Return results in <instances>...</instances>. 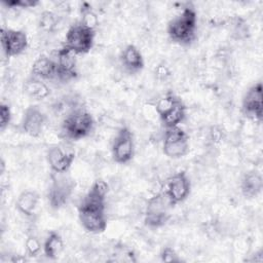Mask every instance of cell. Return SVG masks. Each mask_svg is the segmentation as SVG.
Wrapping results in <instances>:
<instances>
[{"instance_id":"17","label":"cell","mask_w":263,"mask_h":263,"mask_svg":"<svg viewBox=\"0 0 263 263\" xmlns=\"http://www.w3.org/2000/svg\"><path fill=\"white\" fill-rule=\"evenodd\" d=\"M263 188V179L257 171H251L243 175L240 182V191L246 198H254L260 194Z\"/></svg>"},{"instance_id":"13","label":"cell","mask_w":263,"mask_h":263,"mask_svg":"<svg viewBox=\"0 0 263 263\" xmlns=\"http://www.w3.org/2000/svg\"><path fill=\"white\" fill-rule=\"evenodd\" d=\"M46 124V115L43 111L36 105H31L27 107L24 112L21 126L23 132L27 135L37 138L43 132Z\"/></svg>"},{"instance_id":"15","label":"cell","mask_w":263,"mask_h":263,"mask_svg":"<svg viewBox=\"0 0 263 263\" xmlns=\"http://www.w3.org/2000/svg\"><path fill=\"white\" fill-rule=\"evenodd\" d=\"M122 67L128 73L135 74L144 68V59L140 49L134 44H127L120 54Z\"/></svg>"},{"instance_id":"12","label":"cell","mask_w":263,"mask_h":263,"mask_svg":"<svg viewBox=\"0 0 263 263\" xmlns=\"http://www.w3.org/2000/svg\"><path fill=\"white\" fill-rule=\"evenodd\" d=\"M54 60L57 63L55 80L61 82H70L77 77L78 72L74 53L63 46L58 51Z\"/></svg>"},{"instance_id":"6","label":"cell","mask_w":263,"mask_h":263,"mask_svg":"<svg viewBox=\"0 0 263 263\" xmlns=\"http://www.w3.org/2000/svg\"><path fill=\"white\" fill-rule=\"evenodd\" d=\"M172 206L173 205L164 192L157 193L156 195L150 197L145 210V225L153 229L163 227L171 218L170 209Z\"/></svg>"},{"instance_id":"3","label":"cell","mask_w":263,"mask_h":263,"mask_svg":"<svg viewBox=\"0 0 263 263\" xmlns=\"http://www.w3.org/2000/svg\"><path fill=\"white\" fill-rule=\"evenodd\" d=\"M95 36V29L79 21L67 30L64 47L75 55L87 53L93 46Z\"/></svg>"},{"instance_id":"23","label":"cell","mask_w":263,"mask_h":263,"mask_svg":"<svg viewBox=\"0 0 263 263\" xmlns=\"http://www.w3.org/2000/svg\"><path fill=\"white\" fill-rule=\"evenodd\" d=\"M179 100H180V98L177 97L174 92H166L165 95H163L161 98L158 99L156 106H155L156 113L161 118L176 105V103Z\"/></svg>"},{"instance_id":"14","label":"cell","mask_w":263,"mask_h":263,"mask_svg":"<svg viewBox=\"0 0 263 263\" xmlns=\"http://www.w3.org/2000/svg\"><path fill=\"white\" fill-rule=\"evenodd\" d=\"M48 165L52 173H67L74 159L75 153L72 151H66L61 146H52L47 150L46 154Z\"/></svg>"},{"instance_id":"7","label":"cell","mask_w":263,"mask_h":263,"mask_svg":"<svg viewBox=\"0 0 263 263\" xmlns=\"http://www.w3.org/2000/svg\"><path fill=\"white\" fill-rule=\"evenodd\" d=\"M189 136L179 125L167 127L164 132L162 150L163 153L173 159L184 157L189 152Z\"/></svg>"},{"instance_id":"8","label":"cell","mask_w":263,"mask_h":263,"mask_svg":"<svg viewBox=\"0 0 263 263\" xmlns=\"http://www.w3.org/2000/svg\"><path fill=\"white\" fill-rule=\"evenodd\" d=\"M112 158L115 162L124 164L129 162L135 154L134 135L127 126H121L112 142Z\"/></svg>"},{"instance_id":"19","label":"cell","mask_w":263,"mask_h":263,"mask_svg":"<svg viewBox=\"0 0 263 263\" xmlns=\"http://www.w3.org/2000/svg\"><path fill=\"white\" fill-rule=\"evenodd\" d=\"M23 89L29 98L36 101L44 100L50 95V88L44 82V80L39 79L33 75L25 80Z\"/></svg>"},{"instance_id":"9","label":"cell","mask_w":263,"mask_h":263,"mask_svg":"<svg viewBox=\"0 0 263 263\" xmlns=\"http://www.w3.org/2000/svg\"><path fill=\"white\" fill-rule=\"evenodd\" d=\"M191 182L184 171H180L172 175L165 184L164 194L168 198L172 205L183 202L190 194Z\"/></svg>"},{"instance_id":"22","label":"cell","mask_w":263,"mask_h":263,"mask_svg":"<svg viewBox=\"0 0 263 263\" xmlns=\"http://www.w3.org/2000/svg\"><path fill=\"white\" fill-rule=\"evenodd\" d=\"M59 24V18L55 13L49 10H44L38 20L39 29L45 33L54 32Z\"/></svg>"},{"instance_id":"26","label":"cell","mask_w":263,"mask_h":263,"mask_svg":"<svg viewBox=\"0 0 263 263\" xmlns=\"http://www.w3.org/2000/svg\"><path fill=\"white\" fill-rule=\"evenodd\" d=\"M11 110L8 104L1 103L0 106V128L1 130H4L11 121Z\"/></svg>"},{"instance_id":"1","label":"cell","mask_w":263,"mask_h":263,"mask_svg":"<svg viewBox=\"0 0 263 263\" xmlns=\"http://www.w3.org/2000/svg\"><path fill=\"white\" fill-rule=\"evenodd\" d=\"M109 186L102 179L96 180L78 204V219L89 233L99 234L107 228L106 198Z\"/></svg>"},{"instance_id":"10","label":"cell","mask_w":263,"mask_h":263,"mask_svg":"<svg viewBox=\"0 0 263 263\" xmlns=\"http://www.w3.org/2000/svg\"><path fill=\"white\" fill-rule=\"evenodd\" d=\"M1 47L7 58L22 54L28 47V36L22 30L1 28Z\"/></svg>"},{"instance_id":"2","label":"cell","mask_w":263,"mask_h":263,"mask_svg":"<svg viewBox=\"0 0 263 263\" xmlns=\"http://www.w3.org/2000/svg\"><path fill=\"white\" fill-rule=\"evenodd\" d=\"M197 14L192 6H186L167 24L170 39L180 45L191 44L196 37Z\"/></svg>"},{"instance_id":"16","label":"cell","mask_w":263,"mask_h":263,"mask_svg":"<svg viewBox=\"0 0 263 263\" xmlns=\"http://www.w3.org/2000/svg\"><path fill=\"white\" fill-rule=\"evenodd\" d=\"M32 75L42 80H55L57 63L55 60L46 55L37 58L31 68Z\"/></svg>"},{"instance_id":"11","label":"cell","mask_w":263,"mask_h":263,"mask_svg":"<svg viewBox=\"0 0 263 263\" xmlns=\"http://www.w3.org/2000/svg\"><path fill=\"white\" fill-rule=\"evenodd\" d=\"M262 90L263 89L261 82L254 83L246 91L241 103V110L245 116L254 119L258 122L262 120L263 115Z\"/></svg>"},{"instance_id":"24","label":"cell","mask_w":263,"mask_h":263,"mask_svg":"<svg viewBox=\"0 0 263 263\" xmlns=\"http://www.w3.org/2000/svg\"><path fill=\"white\" fill-rule=\"evenodd\" d=\"M26 252L29 257L35 258L43 252V245H41L40 240L35 235H29L25 241Z\"/></svg>"},{"instance_id":"25","label":"cell","mask_w":263,"mask_h":263,"mask_svg":"<svg viewBox=\"0 0 263 263\" xmlns=\"http://www.w3.org/2000/svg\"><path fill=\"white\" fill-rule=\"evenodd\" d=\"M80 10H81L80 22H82L83 24H85L86 26H88L92 29H96V27L98 25V17L91 10V7L88 5V3H85V2L82 3Z\"/></svg>"},{"instance_id":"20","label":"cell","mask_w":263,"mask_h":263,"mask_svg":"<svg viewBox=\"0 0 263 263\" xmlns=\"http://www.w3.org/2000/svg\"><path fill=\"white\" fill-rule=\"evenodd\" d=\"M64 249L63 238L57 231H51L43 242V254L46 258L54 260L59 257Z\"/></svg>"},{"instance_id":"5","label":"cell","mask_w":263,"mask_h":263,"mask_svg":"<svg viewBox=\"0 0 263 263\" xmlns=\"http://www.w3.org/2000/svg\"><path fill=\"white\" fill-rule=\"evenodd\" d=\"M74 187L75 183L67 173H52L47 190V200L50 208L60 210L65 206L71 198Z\"/></svg>"},{"instance_id":"29","label":"cell","mask_w":263,"mask_h":263,"mask_svg":"<svg viewBox=\"0 0 263 263\" xmlns=\"http://www.w3.org/2000/svg\"><path fill=\"white\" fill-rule=\"evenodd\" d=\"M233 35L237 39H243V38L248 37L249 28H248L247 24L241 18L236 20V23L234 24V29H233Z\"/></svg>"},{"instance_id":"27","label":"cell","mask_w":263,"mask_h":263,"mask_svg":"<svg viewBox=\"0 0 263 263\" xmlns=\"http://www.w3.org/2000/svg\"><path fill=\"white\" fill-rule=\"evenodd\" d=\"M3 4L9 8H31L39 4L36 0H11L3 1Z\"/></svg>"},{"instance_id":"28","label":"cell","mask_w":263,"mask_h":263,"mask_svg":"<svg viewBox=\"0 0 263 263\" xmlns=\"http://www.w3.org/2000/svg\"><path fill=\"white\" fill-rule=\"evenodd\" d=\"M160 260L162 262H180L181 259L179 255L172 247H164L160 251Z\"/></svg>"},{"instance_id":"21","label":"cell","mask_w":263,"mask_h":263,"mask_svg":"<svg viewBox=\"0 0 263 263\" xmlns=\"http://www.w3.org/2000/svg\"><path fill=\"white\" fill-rule=\"evenodd\" d=\"M186 116V106L184 105L183 101L180 99L176 105L165 114L163 115L160 120L165 128L178 126Z\"/></svg>"},{"instance_id":"4","label":"cell","mask_w":263,"mask_h":263,"mask_svg":"<svg viewBox=\"0 0 263 263\" xmlns=\"http://www.w3.org/2000/svg\"><path fill=\"white\" fill-rule=\"evenodd\" d=\"M93 128V117L84 109L73 110L65 117L62 123V129L65 136L75 141L88 137Z\"/></svg>"},{"instance_id":"18","label":"cell","mask_w":263,"mask_h":263,"mask_svg":"<svg viewBox=\"0 0 263 263\" xmlns=\"http://www.w3.org/2000/svg\"><path fill=\"white\" fill-rule=\"evenodd\" d=\"M39 195L36 191L25 190L21 192L15 201V208L18 213L25 217H32L38 208Z\"/></svg>"}]
</instances>
